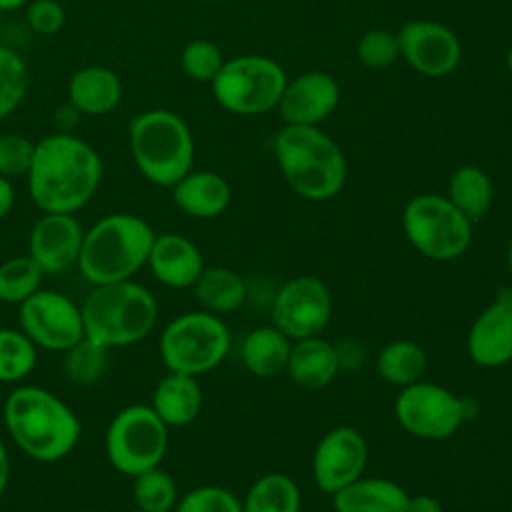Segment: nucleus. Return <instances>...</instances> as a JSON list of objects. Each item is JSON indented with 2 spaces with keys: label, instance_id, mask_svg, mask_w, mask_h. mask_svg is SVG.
I'll list each match as a JSON object with an SVG mask.
<instances>
[{
  "label": "nucleus",
  "instance_id": "46",
  "mask_svg": "<svg viewBox=\"0 0 512 512\" xmlns=\"http://www.w3.org/2000/svg\"><path fill=\"white\" fill-rule=\"evenodd\" d=\"M124 512H142V510H138V508H132V510H124Z\"/></svg>",
  "mask_w": 512,
  "mask_h": 512
},
{
  "label": "nucleus",
  "instance_id": "25",
  "mask_svg": "<svg viewBox=\"0 0 512 512\" xmlns=\"http://www.w3.org/2000/svg\"><path fill=\"white\" fill-rule=\"evenodd\" d=\"M292 340L274 324L256 326L240 344V360L258 378H274L286 372Z\"/></svg>",
  "mask_w": 512,
  "mask_h": 512
},
{
  "label": "nucleus",
  "instance_id": "32",
  "mask_svg": "<svg viewBox=\"0 0 512 512\" xmlns=\"http://www.w3.org/2000/svg\"><path fill=\"white\" fill-rule=\"evenodd\" d=\"M38 348L16 328H0V382L14 384L24 380L36 366Z\"/></svg>",
  "mask_w": 512,
  "mask_h": 512
},
{
  "label": "nucleus",
  "instance_id": "31",
  "mask_svg": "<svg viewBox=\"0 0 512 512\" xmlns=\"http://www.w3.org/2000/svg\"><path fill=\"white\" fill-rule=\"evenodd\" d=\"M46 272L30 256H12L0 264V302L22 304L42 288Z\"/></svg>",
  "mask_w": 512,
  "mask_h": 512
},
{
  "label": "nucleus",
  "instance_id": "1",
  "mask_svg": "<svg viewBox=\"0 0 512 512\" xmlns=\"http://www.w3.org/2000/svg\"><path fill=\"white\" fill-rule=\"evenodd\" d=\"M102 176V158L90 142L56 132L36 142L28 194L42 212L76 214L94 198Z\"/></svg>",
  "mask_w": 512,
  "mask_h": 512
},
{
  "label": "nucleus",
  "instance_id": "13",
  "mask_svg": "<svg viewBox=\"0 0 512 512\" xmlns=\"http://www.w3.org/2000/svg\"><path fill=\"white\" fill-rule=\"evenodd\" d=\"M332 316V294L316 276H296L272 300V324L290 340L320 336Z\"/></svg>",
  "mask_w": 512,
  "mask_h": 512
},
{
  "label": "nucleus",
  "instance_id": "5",
  "mask_svg": "<svg viewBox=\"0 0 512 512\" xmlns=\"http://www.w3.org/2000/svg\"><path fill=\"white\" fill-rule=\"evenodd\" d=\"M80 310L84 334L110 350L144 340L158 320L156 298L132 280L92 286Z\"/></svg>",
  "mask_w": 512,
  "mask_h": 512
},
{
  "label": "nucleus",
  "instance_id": "12",
  "mask_svg": "<svg viewBox=\"0 0 512 512\" xmlns=\"http://www.w3.org/2000/svg\"><path fill=\"white\" fill-rule=\"evenodd\" d=\"M18 308L20 330L36 348L64 352L84 336L80 306L58 290L40 288Z\"/></svg>",
  "mask_w": 512,
  "mask_h": 512
},
{
  "label": "nucleus",
  "instance_id": "15",
  "mask_svg": "<svg viewBox=\"0 0 512 512\" xmlns=\"http://www.w3.org/2000/svg\"><path fill=\"white\" fill-rule=\"evenodd\" d=\"M368 462V444L352 426L328 430L316 444L312 456V476L324 494H336L358 480Z\"/></svg>",
  "mask_w": 512,
  "mask_h": 512
},
{
  "label": "nucleus",
  "instance_id": "28",
  "mask_svg": "<svg viewBox=\"0 0 512 512\" xmlns=\"http://www.w3.org/2000/svg\"><path fill=\"white\" fill-rule=\"evenodd\" d=\"M428 368V356L424 348L406 338L390 340L382 346L376 358V370L380 378L392 386L404 388L422 380Z\"/></svg>",
  "mask_w": 512,
  "mask_h": 512
},
{
  "label": "nucleus",
  "instance_id": "48",
  "mask_svg": "<svg viewBox=\"0 0 512 512\" xmlns=\"http://www.w3.org/2000/svg\"><path fill=\"white\" fill-rule=\"evenodd\" d=\"M78 512H96V510H78Z\"/></svg>",
  "mask_w": 512,
  "mask_h": 512
},
{
  "label": "nucleus",
  "instance_id": "44",
  "mask_svg": "<svg viewBox=\"0 0 512 512\" xmlns=\"http://www.w3.org/2000/svg\"><path fill=\"white\" fill-rule=\"evenodd\" d=\"M506 68H508V72L512 74V46H510L508 52H506Z\"/></svg>",
  "mask_w": 512,
  "mask_h": 512
},
{
  "label": "nucleus",
  "instance_id": "34",
  "mask_svg": "<svg viewBox=\"0 0 512 512\" xmlns=\"http://www.w3.org/2000/svg\"><path fill=\"white\" fill-rule=\"evenodd\" d=\"M30 84V72L24 58L0 44V122L8 118L24 100Z\"/></svg>",
  "mask_w": 512,
  "mask_h": 512
},
{
  "label": "nucleus",
  "instance_id": "30",
  "mask_svg": "<svg viewBox=\"0 0 512 512\" xmlns=\"http://www.w3.org/2000/svg\"><path fill=\"white\" fill-rule=\"evenodd\" d=\"M134 508L142 512H172L180 500L178 484L162 466L132 476Z\"/></svg>",
  "mask_w": 512,
  "mask_h": 512
},
{
  "label": "nucleus",
  "instance_id": "41",
  "mask_svg": "<svg viewBox=\"0 0 512 512\" xmlns=\"http://www.w3.org/2000/svg\"><path fill=\"white\" fill-rule=\"evenodd\" d=\"M14 200H16V192H14L12 180L0 176V220L8 216V212L14 208Z\"/></svg>",
  "mask_w": 512,
  "mask_h": 512
},
{
  "label": "nucleus",
  "instance_id": "4",
  "mask_svg": "<svg viewBox=\"0 0 512 512\" xmlns=\"http://www.w3.org/2000/svg\"><path fill=\"white\" fill-rule=\"evenodd\" d=\"M154 238L156 232L142 216L106 214L84 232L76 266L92 286L130 280L146 266Z\"/></svg>",
  "mask_w": 512,
  "mask_h": 512
},
{
  "label": "nucleus",
  "instance_id": "26",
  "mask_svg": "<svg viewBox=\"0 0 512 512\" xmlns=\"http://www.w3.org/2000/svg\"><path fill=\"white\" fill-rule=\"evenodd\" d=\"M192 290L202 310L216 316L238 310L246 300L244 278L236 270L226 266L204 268Z\"/></svg>",
  "mask_w": 512,
  "mask_h": 512
},
{
  "label": "nucleus",
  "instance_id": "20",
  "mask_svg": "<svg viewBox=\"0 0 512 512\" xmlns=\"http://www.w3.org/2000/svg\"><path fill=\"white\" fill-rule=\"evenodd\" d=\"M170 190L174 204L184 214L200 220L220 216L232 200L228 180L212 170H190Z\"/></svg>",
  "mask_w": 512,
  "mask_h": 512
},
{
  "label": "nucleus",
  "instance_id": "24",
  "mask_svg": "<svg viewBox=\"0 0 512 512\" xmlns=\"http://www.w3.org/2000/svg\"><path fill=\"white\" fill-rule=\"evenodd\" d=\"M408 492L388 478L360 476L332 494L334 512H406Z\"/></svg>",
  "mask_w": 512,
  "mask_h": 512
},
{
  "label": "nucleus",
  "instance_id": "27",
  "mask_svg": "<svg viewBox=\"0 0 512 512\" xmlns=\"http://www.w3.org/2000/svg\"><path fill=\"white\" fill-rule=\"evenodd\" d=\"M446 198L474 224L482 220L494 198V188L490 176L472 164L460 166L452 172L448 180V194Z\"/></svg>",
  "mask_w": 512,
  "mask_h": 512
},
{
  "label": "nucleus",
  "instance_id": "39",
  "mask_svg": "<svg viewBox=\"0 0 512 512\" xmlns=\"http://www.w3.org/2000/svg\"><path fill=\"white\" fill-rule=\"evenodd\" d=\"M26 24L38 36H54L66 24V10L58 0H28Z\"/></svg>",
  "mask_w": 512,
  "mask_h": 512
},
{
  "label": "nucleus",
  "instance_id": "11",
  "mask_svg": "<svg viewBox=\"0 0 512 512\" xmlns=\"http://www.w3.org/2000/svg\"><path fill=\"white\" fill-rule=\"evenodd\" d=\"M394 414L408 434L424 440H442L462 426L466 406L452 390L418 380L400 388L394 402Z\"/></svg>",
  "mask_w": 512,
  "mask_h": 512
},
{
  "label": "nucleus",
  "instance_id": "37",
  "mask_svg": "<svg viewBox=\"0 0 512 512\" xmlns=\"http://www.w3.org/2000/svg\"><path fill=\"white\" fill-rule=\"evenodd\" d=\"M358 60L370 70L392 66L400 58L398 36L386 28H374L362 34L356 46Z\"/></svg>",
  "mask_w": 512,
  "mask_h": 512
},
{
  "label": "nucleus",
  "instance_id": "18",
  "mask_svg": "<svg viewBox=\"0 0 512 512\" xmlns=\"http://www.w3.org/2000/svg\"><path fill=\"white\" fill-rule=\"evenodd\" d=\"M466 348L472 362L482 368L512 362V294H500L474 318Z\"/></svg>",
  "mask_w": 512,
  "mask_h": 512
},
{
  "label": "nucleus",
  "instance_id": "16",
  "mask_svg": "<svg viewBox=\"0 0 512 512\" xmlns=\"http://www.w3.org/2000/svg\"><path fill=\"white\" fill-rule=\"evenodd\" d=\"M84 228L74 214L42 212L28 234V252L46 274H60L78 264Z\"/></svg>",
  "mask_w": 512,
  "mask_h": 512
},
{
  "label": "nucleus",
  "instance_id": "42",
  "mask_svg": "<svg viewBox=\"0 0 512 512\" xmlns=\"http://www.w3.org/2000/svg\"><path fill=\"white\" fill-rule=\"evenodd\" d=\"M10 480V456L6 450V444L0 440V498L8 486Z\"/></svg>",
  "mask_w": 512,
  "mask_h": 512
},
{
  "label": "nucleus",
  "instance_id": "33",
  "mask_svg": "<svg viewBox=\"0 0 512 512\" xmlns=\"http://www.w3.org/2000/svg\"><path fill=\"white\" fill-rule=\"evenodd\" d=\"M110 348L102 346L100 342L88 338L86 334L72 344L68 350H64V372L70 382L78 386H88L100 380V376L106 370Z\"/></svg>",
  "mask_w": 512,
  "mask_h": 512
},
{
  "label": "nucleus",
  "instance_id": "36",
  "mask_svg": "<svg viewBox=\"0 0 512 512\" xmlns=\"http://www.w3.org/2000/svg\"><path fill=\"white\" fill-rule=\"evenodd\" d=\"M172 512H242V502L224 486L202 484L180 496Z\"/></svg>",
  "mask_w": 512,
  "mask_h": 512
},
{
  "label": "nucleus",
  "instance_id": "2",
  "mask_svg": "<svg viewBox=\"0 0 512 512\" xmlns=\"http://www.w3.org/2000/svg\"><path fill=\"white\" fill-rule=\"evenodd\" d=\"M4 426L14 444L36 462H58L78 444L82 424L76 412L42 386H18L4 400Z\"/></svg>",
  "mask_w": 512,
  "mask_h": 512
},
{
  "label": "nucleus",
  "instance_id": "23",
  "mask_svg": "<svg viewBox=\"0 0 512 512\" xmlns=\"http://www.w3.org/2000/svg\"><path fill=\"white\" fill-rule=\"evenodd\" d=\"M202 402V386L196 376L168 372L158 380L150 406L168 428H184L198 418Z\"/></svg>",
  "mask_w": 512,
  "mask_h": 512
},
{
  "label": "nucleus",
  "instance_id": "14",
  "mask_svg": "<svg viewBox=\"0 0 512 512\" xmlns=\"http://www.w3.org/2000/svg\"><path fill=\"white\" fill-rule=\"evenodd\" d=\"M396 36L400 44V58L428 78L448 76L460 64V40L448 26L440 22L408 20L400 26Z\"/></svg>",
  "mask_w": 512,
  "mask_h": 512
},
{
  "label": "nucleus",
  "instance_id": "21",
  "mask_svg": "<svg viewBox=\"0 0 512 512\" xmlns=\"http://www.w3.org/2000/svg\"><path fill=\"white\" fill-rule=\"evenodd\" d=\"M120 76L104 64H88L76 70L68 82V100L72 108L86 116H106L122 100Z\"/></svg>",
  "mask_w": 512,
  "mask_h": 512
},
{
  "label": "nucleus",
  "instance_id": "7",
  "mask_svg": "<svg viewBox=\"0 0 512 512\" xmlns=\"http://www.w3.org/2000/svg\"><path fill=\"white\" fill-rule=\"evenodd\" d=\"M230 344V330L220 316L194 310L172 318L164 326L158 352L168 372L200 376L224 362Z\"/></svg>",
  "mask_w": 512,
  "mask_h": 512
},
{
  "label": "nucleus",
  "instance_id": "47",
  "mask_svg": "<svg viewBox=\"0 0 512 512\" xmlns=\"http://www.w3.org/2000/svg\"><path fill=\"white\" fill-rule=\"evenodd\" d=\"M200 2H222V0H200Z\"/></svg>",
  "mask_w": 512,
  "mask_h": 512
},
{
  "label": "nucleus",
  "instance_id": "22",
  "mask_svg": "<svg viewBox=\"0 0 512 512\" xmlns=\"http://www.w3.org/2000/svg\"><path fill=\"white\" fill-rule=\"evenodd\" d=\"M340 370L336 346L320 336L294 340L286 364L288 378L308 390L326 388Z\"/></svg>",
  "mask_w": 512,
  "mask_h": 512
},
{
  "label": "nucleus",
  "instance_id": "3",
  "mask_svg": "<svg viewBox=\"0 0 512 512\" xmlns=\"http://www.w3.org/2000/svg\"><path fill=\"white\" fill-rule=\"evenodd\" d=\"M288 186L306 200L334 198L346 184V156L318 126L284 124L272 142Z\"/></svg>",
  "mask_w": 512,
  "mask_h": 512
},
{
  "label": "nucleus",
  "instance_id": "43",
  "mask_svg": "<svg viewBox=\"0 0 512 512\" xmlns=\"http://www.w3.org/2000/svg\"><path fill=\"white\" fill-rule=\"evenodd\" d=\"M28 0H0V14L2 12H14L18 8H24Z\"/></svg>",
  "mask_w": 512,
  "mask_h": 512
},
{
  "label": "nucleus",
  "instance_id": "19",
  "mask_svg": "<svg viewBox=\"0 0 512 512\" xmlns=\"http://www.w3.org/2000/svg\"><path fill=\"white\" fill-rule=\"evenodd\" d=\"M146 266L160 284L176 290L192 288L206 268L200 248L176 232L156 234Z\"/></svg>",
  "mask_w": 512,
  "mask_h": 512
},
{
  "label": "nucleus",
  "instance_id": "8",
  "mask_svg": "<svg viewBox=\"0 0 512 512\" xmlns=\"http://www.w3.org/2000/svg\"><path fill=\"white\" fill-rule=\"evenodd\" d=\"M286 80V72L276 60L260 54H244L224 60L210 86L214 100L224 110L240 116H256L278 106Z\"/></svg>",
  "mask_w": 512,
  "mask_h": 512
},
{
  "label": "nucleus",
  "instance_id": "38",
  "mask_svg": "<svg viewBox=\"0 0 512 512\" xmlns=\"http://www.w3.org/2000/svg\"><path fill=\"white\" fill-rule=\"evenodd\" d=\"M36 142L24 134H2L0 136V176L26 178L34 160Z\"/></svg>",
  "mask_w": 512,
  "mask_h": 512
},
{
  "label": "nucleus",
  "instance_id": "35",
  "mask_svg": "<svg viewBox=\"0 0 512 512\" xmlns=\"http://www.w3.org/2000/svg\"><path fill=\"white\" fill-rule=\"evenodd\" d=\"M224 64L220 48L204 38L190 40L180 54L182 72L196 82H212Z\"/></svg>",
  "mask_w": 512,
  "mask_h": 512
},
{
  "label": "nucleus",
  "instance_id": "40",
  "mask_svg": "<svg viewBox=\"0 0 512 512\" xmlns=\"http://www.w3.org/2000/svg\"><path fill=\"white\" fill-rule=\"evenodd\" d=\"M406 512H444V510L438 498L430 494H414V496H408Z\"/></svg>",
  "mask_w": 512,
  "mask_h": 512
},
{
  "label": "nucleus",
  "instance_id": "10",
  "mask_svg": "<svg viewBox=\"0 0 512 512\" xmlns=\"http://www.w3.org/2000/svg\"><path fill=\"white\" fill-rule=\"evenodd\" d=\"M408 242L430 260H454L472 242V222L440 194H418L402 212Z\"/></svg>",
  "mask_w": 512,
  "mask_h": 512
},
{
  "label": "nucleus",
  "instance_id": "17",
  "mask_svg": "<svg viewBox=\"0 0 512 512\" xmlns=\"http://www.w3.org/2000/svg\"><path fill=\"white\" fill-rule=\"evenodd\" d=\"M340 102V86L334 76L312 70L286 80L278 110L284 124L318 126Z\"/></svg>",
  "mask_w": 512,
  "mask_h": 512
},
{
  "label": "nucleus",
  "instance_id": "29",
  "mask_svg": "<svg viewBox=\"0 0 512 512\" xmlns=\"http://www.w3.org/2000/svg\"><path fill=\"white\" fill-rule=\"evenodd\" d=\"M298 484L282 472L260 476L242 500V512H300Z\"/></svg>",
  "mask_w": 512,
  "mask_h": 512
},
{
  "label": "nucleus",
  "instance_id": "6",
  "mask_svg": "<svg viewBox=\"0 0 512 512\" xmlns=\"http://www.w3.org/2000/svg\"><path fill=\"white\" fill-rule=\"evenodd\" d=\"M128 148L138 172L162 188H172L194 164L192 132L166 108L142 110L130 120Z\"/></svg>",
  "mask_w": 512,
  "mask_h": 512
},
{
  "label": "nucleus",
  "instance_id": "9",
  "mask_svg": "<svg viewBox=\"0 0 512 512\" xmlns=\"http://www.w3.org/2000/svg\"><path fill=\"white\" fill-rule=\"evenodd\" d=\"M168 430L150 404L124 406L114 414L104 434L110 466L130 478L160 466L168 450Z\"/></svg>",
  "mask_w": 512,
  "mask_h": 512
},
{
  "label": "nucleus",
  "instance_id": "45",
  "mask_svg": "<svg viewBox=\"0 0 512 512\" xmlns=\"http://www.w3.org/2000/svg\"><path fill=\"white\" fill-rule=\"evenodd\" d=\"M508 270H510V276H512V240H510V246H508Z\"/></svg>",
  "mask_w": 512,
  "mask_h": 512
}]
</instances>
